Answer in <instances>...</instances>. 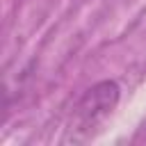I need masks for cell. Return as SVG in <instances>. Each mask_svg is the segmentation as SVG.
I'll list each match as a JSON object with an SVG mask.
<instances>
[{
    "label": "cell",
    "mask_w": 146,
    "mask_h": 146,
    "mask_svg": "<svg viewBox=\"0 0 146 146\" xmlns=\"http://www.w3.org/2000/svg\"><path fill=\"white\" fill-rule=\"evenodd\" d=\"M119 103V87L110 80L94 84L84 91V96L78 100L73 112V125L71 130H91L96 123H100Z\"/></svg>",
    "instance_id": "6da1fadb"
}]
</instances>
